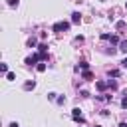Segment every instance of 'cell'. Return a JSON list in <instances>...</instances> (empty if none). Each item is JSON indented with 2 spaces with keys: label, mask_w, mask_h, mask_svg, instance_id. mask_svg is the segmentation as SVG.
<instances>
[{
  "label": "cell",
  "mask_w": 127,
  "mask_h": 127,
  "mask_svg": "<svg viewBox=\"0 0 127 127\" xmlns=\"http://www.w3.org/2000/svg\"><path fill=\"white\" fill-rule=\"evenodd\" d=\"M36 69H38V71H46V64H38Z\"/></svg>",
  "instance_id": "obj_12"
},
{
  "label": "cell",
  "mask_w": 127,
  "mask_h": 127,
  "mask_svg": "<svg viewBox=\"0 0 127 127\" xmlns=\"http://www.w3.org/2000/svg\"><path fill=\"white\" fill-rule=\"evenodd\" d=\"M6 79H8V81H12V79H16V75H14L12 71H8V73H6Z\"/></svg>",
  "instance_id": "obj_13"
},
{
  "label": "cell",
  "mask_w": 127,
  "mask_h": 127,
  "mask_svg": "<svg viewBox=\"0 0 127 127\" xmlns=\"http://www.w3.org/2000/svg\"><path fill=\"white\" fill-rule=\"evenodd\" d=\"M40 60V54H34V56H28L26 58V65H36Z\"/></svg>",
  "instance_id": "obj_2"
},
{
  "label": "cell",
  "mask_w": 127,
  "mask_h": 127,
  "mask_svg": "<svg viewBox=\"0 0 127 127\" xmlns=\"http://www.w3.org/2000/svg\"><path fill=\"white\" fill-rule=\"evenodd\" d=\"M38 50H40V54H46V50H48V46H46V44H40V48H38Z\"/></svg>",
  "instance_id": "obj_10"
},
{
  "label": "cell",
  "mask_w": 127,
  "mask_h": 127,
  "mask_svg": "<svg viewBox=\"0 0 127 127\" xmlns=\"http://www.w3.org/2000/svg\"><path fill=\"white\" fill-rule=\"evenodd\" d=\"M109 75H113V77H117V75H119V69H111V71H109Z\"/></svg>",
  "instance_id": "obj_16"
},
{
  "label": "cell",
  "mask_w": 127,
  "mask_h": 127,
  "mask_svg": "<svg viewBox=\"0 0 127 127\" xmlns=\"http://www.w3.org/2000/svg\"><path fill=\"white\" fill-rule=\"evenodd\" d=\"M8 6H12V8L18 6V0H8Z\"/></svg>",
  "instance_id": "obj_17"
},
{
  "label": "cell",
  "mask_w": 127,
  "mask_h": 127,
  "mask_svg": "<svg viewBox=\"0 0 127 127\" xmlns=\"http://www.w3.org/2000/svg\"><path fill=\"white\" fill-rule=\"evenodd\" d=\"M119 50H121V52H127V42H121V44H119Z\"/></svg>",
  "instance_id": "obj_14"
},
{
  "label": "cell",
  "mask_w": 127,
  "mask_h": 127,
  "mask_svg": "<svg viewBox=\"0 0 127 127\" xmlns=\"http://www.w3.org/2000/svg\"><path fill=\"white\" fill-rule=\"evenodd\" d=\"M109 40H111V44H117V42H119V38H117V36H111Z\"/></svg>",
  "instance_id": "obj_19"
},
{
  "label": "cell",
  "mask_w": 127,
  "mask_h": 127,
  "mask_svg": "<svg viewBox=\"0 0 127 127\" xmlns=\"http://www.w3.org/2000/svg\"><path fill=\"white\" fill-rule=\"evenodd\" d=\"M10 127H18V123H16V121H14V123H10Z\"/></svg>",
  "instance_id": "obj_21"
},
{
  "label": "cell",
  "mask_w": 127,
  "mask_h": 127,
  "mask_svg": "<svg viewBox=\"0 0 127 127\" xmlns=\"http://www.w3.org/2000/svg\"><path fill=\"white\" fill-rule=\"evenodd\" d=\"M119 127H127V123H119Z\"/></svg>",
  "instance_id": "obj_22"
},
{
  "label": "cell",
  "mask_w": 127,
  "mask_h": 127,
  "mask_svg": "<svg viewBox=\"0 0 127 127\" xmlns=\"http://www.w3.org/2000/svg\"><path fill=\"white\" fill-rule=\"evenodd\" d=\"M95 87H97L99 91H103V89H107V81H97V83H95Z\"/></svg>",
  "instance_id": "obj_4"
},
{
  "label": "cell",
  "mask_w": 127,
  "mask_h": 127,
  "mask_svg": "<svg viewBox=\"0 0 127 127\" xmlns=\"http://www.w3.org/2000/svg\"><path fill=\"white\" fill-rule=\"evenodd\" d=\"M71 22H73V24H79V22H81V14H79V12H73V14H71Z\"/></svg>",
  "instance_id": "obj_3"
},
{
  "label": "cell",
  "mask_w": 127,
  "mask_h": 127,
  "mask_svg": "<svg viewBox=\"0 0 127 127\" xmlns=\"http://www.w3.org/2000/svg\"><path fill=\"white\" fill-rule=\"evenodd\" d=\"M0 71L2 73H8V64H0Z\"/></svg>",
  "instance_id": "obj_7"
},
{
  "label": "cell",
  "mask_w": 127,
  "mask_h": 127,
  "mask_svg": "<svg viewBox=\"0 0 127 127\" xmlns=\"http://www.w3.org/2000/svg\"><path fill=\"white\" fill-rule=\"evenodd\" d=\"M125 8H127V4H125Z\"/></svg>",
  "instance_id": "obj_24"
},
{
  "label": "cell",
  "mask_w": 127,
  "mask_h": 127,
  "mask_svg": "<svg viewBox=\"0 0 127 127\" xmlns=\"http://www.w3.org/2000/svg\"><path fill=\"white\" fill-rule=\"evenodd\" d=\"M28 46L34 48V46H36V38H30V40H28Z\"/></svg>",
  "instance_id": "obj_15"
},
{
  "label": "cell",
  "mask_w": 127,
  "mask_h": 127,
  "mask_svg": "<svg viewBox=\"0 0 127 127\" xmlns=\"http://www.w3.org/2000/svg\"><path fill=\"white\" fill-rule=\"evenodd\" d=\"M107 87H111V89H117V81H115V79H107Z\"/></svg>",
  "instance_id": "obj_5"
},
{
  "label": "cell",
  "mask_w": 127,
  "mask_h": 127,
  "mask_svg": "<svg viewBox=\"0 0 127 127\" xmlns=\"http://www.w3.org/2000/svg\"><path fill=\"white\" fill-rule=\"evenodd\" d=\"M81 75H83V79H91V77H93V75H91V71H87V69H85Z\"/></svg>",
  "instance_id": "obj_8"
},
{
  "label": "cell",
  "mask_w": 127,
  "mask_h": 127,
  "mask_svg": "<svg viewBox=\"0 0 127 127\" xmlns=\"http://www.w3.org/2000/svg\"><path fill=\"white\" fill-rule=\"evenodd\" d=\"M95 127H101V125H95Z\"/></svg>",
  "instance_id": "obj_23"
},
{
  "label": "cell",
  "mask_w": 127,
  "mask_h": 127,
  "mask_svg": "<svg viewBox=\"0 0 127 127\" xmlns=\"http://www.w3.org/2000/svg\"><path fill=\"white\" fill-rule=\"evenodd\" d=\"M79 67H81V69H87V67H89V64H87V62H83V60H81V62H79Z\"/></svg>",
  "instance_id": "obj_11"
},
{
  "label": "cell",
  "mask_w": 127,
  "mask_h": 127,
  "mask_svg": "<svg viewBox=\"0 0 127 127\" xmlns=\"http://www.w3.org/2000/svg\"><path fill=\"white\" fill-rule=\"evenodd\" d=\"M121 65H123V67H127V58H125V60L121 62Z\"/></svg>",
  "instance_id": "obj_20"
},
{
  "label": "cell",
  "mask_w": 127,
  "mask_h": 127,
  "mask_svg": "<svg viewBox=\"0 0 127 127\" xmlns=\"http://www.w3.org/2000/svg\"><path fill=\"white\" fill-rule=\"evenodd\" d=\"M34 87H36L34 81H26V83H24V89H34Z\"/></svg>",
  "instance_id": "obj_6"
},
{
  "label": "cell",
  "mask_w": 127,
  "mask_h": 127,
  "mask_svg": "<svg viewBox=\"0 0 127 127\" xmlns=\"http://www.w3.org/2000/svg\"><path fill=\"white\" fill-rule=\"evenodd\" d=\"M121 107H123V109H127V97H123V99H121Z\"/></svg>",
  "instance_id": "obj_18"
},
{
  "label": "cell",
  "mask_w": 127,
  "mask_h": 127,
  "mask_svg": "<svg viewBox=\"0 0 127 127\" xmlns=\"http://www.w3.org/2000/svg\"><path fill=\"white\" fill-rule=\"evenodd\" d=\"M67 28H69V22H58V24H54V32H64Z\"/></svg>",
  "instance_id": "obj_1"
},
{
  "label": "cell",
  "mask_w": 127,
  "mask_h": 127,
  "mask_svg": "<svg viewBox=\"0 0 127 127\" xmlns=\"http://www.w3.org/2000/svg\"><path fill=\"white\" fill-rule=\"evenodd\" d=\"M115 28H117V30H123V28H125V22H123V20H121V22H117V24H115Z\"/></svg>",
  "instance_id": "obj_9"
}]
</instances>
